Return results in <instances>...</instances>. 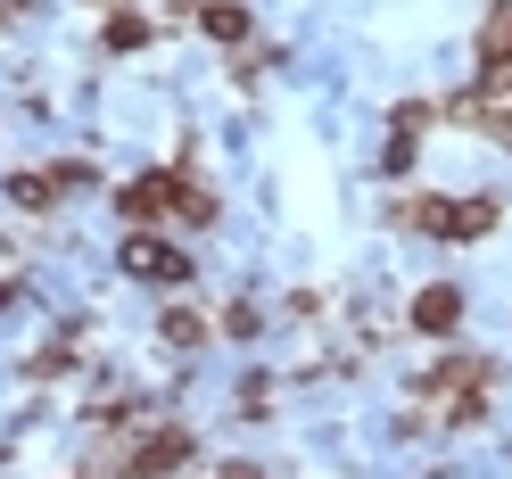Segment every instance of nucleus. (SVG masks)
<instances>
[{
  "label": "nucleus",
  "instance_id": "nucleus-7",
  "mask_svg": "<svg viewBox=\"0 0 512 479\" xmlns=\"http://www.w3.org/2000/svg\"><path fill=\"white\" fill-rule=\"evenodd\" d=\"M446 116H455V124H471V133H488L496 149H512V108H496V100H479V91H471V100H455Z\"/></svg>",
  "mask_w": 512,
  "mask_h": 479
},
{
  "label": "nucleus",
  "instance_id": "nucleus-10",
  "mask_svg": "<svg viewBox=\"0 0 512 479\" xmlns=\"http://www.w3.org/2000/svg\"><path fill=\"white\" fill-rule=\"evenodd\" d=\"M199 25H207V42H248V9H240V0H207V9H199Z\"/></svg>",
  "mask_w": 512,
  "mask_h": 479
},
{
  "label": "nucleus",
  "instance_id": "nucleus-15",
  "mask_svg": "<svg viewBox=\"0 0 512 479\" xmlns=\"http://www.w3.org/2000/svg\"><path fill=\"white\" fill-rule=\"evenodd\" d=\"M67 364H75V331H58L42 356H34V372H67Z\"/></svg>",
  "mask_w": 512,
  "mask_h": 479
},
{
  "label": "nucleus",
  "instance_id": "nucleus-18",
  "mask_svg": "<svg viewBox=\"0 0 512 479\" xmlns=\"http://www.w3.org/2000/svg\"><path fill=\"white\" fill-rule=\"evenodd\" d=\"M0 306H17V290H9V281H0Z\"/></svg>",
  "mask_w": 512,
  "mask_h": 479
},
{
  "label": "nucleus",
  "instance_id": "nucleus-4",
  "mask_svg": "<svg viewBox=\"0 0 512 479\" xmlns=\"http://www.w3.org/2000/svg\"><path fill=\"white\" fill-rule=\"evenodd\" d=\"M190 446H199V438H190L182 422H166L157 438H141V446H133V471H141V479H166L174 463H190Z\"/></svg>",
  "mask_w": 512,
  "mask_h": 479
},
{
  "label": "nucleus",
  "instance_id": "nucleus-5",
  "mask_svg": "<svg viewBox=\"0 0 512 479\" xmlns=\"http://www.w3.org/2000/svg\"><path fill=\"white\" fill-rule=\"evenodd\" d=\"M455 323H463V290H455V281H430V290L413 298V331H430V339H446Z\"/></svg>",
  "mask_w": 512,
  "mask_h": 479
},
{
  "label": "nucleus",
  "instance_id": "nucleus-8",
  "mask_svg": "<svg viewBox=\"0 0 512 479\" xmlns=\"http://www.w3.org/2000/svg\"><path fill=\"white\" fill-rule=\"evenodd\" d=\"M479 58H488V83L512 67V0H496V9H488V25H479Z\"/></svg>",
  "mask_w": 512,
  "mask_h": 479
},
{
  "label": "nucleus",
  "instance_id": "nucleus-6",
  "mask_svg": "<svg viewBox=\"0 0 512 479\" xmlns=\"http://www.w3.org/2000/svg\"><path fill=\"white\" fill-rule=\"evenodd\" d=\"M422 389L446 397V405H455V397H479V389H488V364H479V356H446V364L422 380Z\"/></svg>",
  "mask_w": 512,
  "mask_h": 479
},
{
  "label": "nucleus",
  "instance_id": "nucleus-9",
  "mask_svg": "<svg viewBox=\"0 0 512 479\" xmlns=\"http://www.w3.org/2000/svg\"><path fill=\"white\" fill-rule=\"evenodd\" d=\"M157 339H166V347H182V356H190V347H207V339H215V323H207L199 306H174L166 323H157Z\"/></svg>",
  "mask_w": 512,
  "mask_h": 479
},
{
  "label": "nucleus",
  "instance_id": "nucleus-17",
  "mask_svg": "<svg viewBox=\"0 0 512 479\" xmlns=\"http://www.w3.org/2000/svg\"><path fill=\"white\" fill-rule=\"evenodd\" d=\"M488 91H512V67H504V75H496V83H488Z\"/></svg>",
  "mask_w": 512,
  "mask_h": 479
},
{
  "label": "nucleus",
  "instance_id": "nucleus-11",
  "mask_svg": "<svg viewBox=\"0 0 512 479\" xmlns=\"http://www.w3.org/2000/svg\"><path fill=\"white\" fill-rule=\"evenodd\" d=\"M174 215H182V223H215L223 207H215V190H199V182H190V174L174 166Z\"/></svg>",
  "mask_w": 512,
  "mask_h": 479
},
{
  "label": "nucleus",
  "instance_id": "nucleus-2",
  "mask_svg": "<svg viewBox=\"0 0 512 479\" xmlns=\"http://www.w3.org/2000/svg\"><path fill=\"white\" fill-rule=\"evenodd\" d=\"M124 273L182 290V281H190V257H182V248H166V240H149V232H133V240H124Z\"/></svg>",
  "mask_w": 512,
  "mask_h": 479
},
{
  "label": "nucleus",
  "instance_id": "nucleus-14",
  "mask_svg": "<svg viewBox=\"0 0 512 479\" xmlns=\"http://www.w3.org/2000/svg\"><path fill=\"white\" fill-rule=\"evenodd\" d=\"M256 323H265V314H256V298H240V306H223V331H232V339H256Z\"/></svg>",
  "mask_w": 512,
  "mask_h": 479
},
{
  "label": "nucleus",
  "instance_id": "nucleus-13",
  "mask_svg": "<svg viewBox=\"0 0 512 479\" xmlns=\"http://www.w3.org/2000/svg\"><path fill=\"white\" fill-rule=\"evenodd\" d=\"M9 199H17V207H34V215L58 207V174H9Z\"/></svg>",
  "mask_w": 512,
  "mask_h": 479
},
{
  "label": "nucleus",
  "instance_id": "nucleus-1",
  "mask_svg": "<svg viewBox=\"0 0 512 479\" xmlns=\"http://www.w3.org/2000/svg\"><path fill=\"white\" fill-rule=\"evenodd\" d=\"M389 223H413L430 240H479V232H496V199H397Z\"/></svg>",
  "mask_w": 512,
  "mask_h": 479
},
{
  "label": "nucleus",
  "instance_id": "nucleus-12",
  "mask_svg": "<svg viewBox=\"0 0 512 479\" xmlns=\"http://www.w3.org/2000/svg\"><path fill=\"white\" fill-rule=\"evenodd\" d=\"M149 34H157L149 9H108V50H141Z\"/></svg>",
  "mask_w": 512,
  "mask_h": 479
},
{
  "label": "nucleus",
  "instance_id": "nucleus-16",
  "mask_svg": "<svg viewBox=\"0 0 512 479\" xmlns=\"http://www.w3.org/2000/svg\"><path fill=\"white\" fill-rule=\"evenodd\" d=\"M223 479H265V471H256V463H232V471H223Z\"/></svg>",
  "mask_w": 512,
  "mask_h": 479
},
{
  "label": "nucleus",
  "instance_id": "nucleus-3",
  "mask_svg": "<svg viewBox=\"0 0 512 479\" xmlns=\"http://www.w3.org/2000/svg\"><path fill=\"white\" fill-rule=\"evenodd\" d=\"M116 207H124V223H133V232L166 223V215H174V174H141V182H124V190H116Z\"/></svg>",
  "mask_w": 512,
  "mask_h": 479
}]
</instances>
